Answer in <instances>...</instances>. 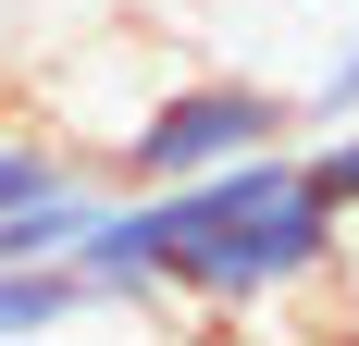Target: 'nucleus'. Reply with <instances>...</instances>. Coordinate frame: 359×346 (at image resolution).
Listing matches in <instances>:
<instances>
[{
	"mask_svg": "<svg viewBox=\"0 0 359 346\" xmlns=\"http://www.w3.org/2000/svg\"><path fill=\"white\" fill-rule=\"evenodd\" d=\"M310 111H297V87H273V74H174V87H149L124 124H111L100 148V186H186V173L211 161H248V148H285Z\"/></svg>",
	"mask_w": 359,
	"mask_h": 346,
	"instance_id": "2",
	"label": "nucleus"
},
{
	"mask_svg": "<svg viewBox=\"0 0 359 346\" xmlns=\"http://www.w3.org/2000/svg\"><path fill=\"white\" fill-rule=\"evenodd\" d=\"M334 247H347V223H334V198L310 186V161H297V148H248V161L186 173V186H111L62 272L87 284L100 310H137V297L260 310V297L334 272Z\"/></svg>",
	"mask_w": 359,
	"mask_h": 346,
	"instance_id": "1",
	"label": "nucleus"
},
{
	"mask_svg": "<svg viewBox=\"0 0 359 346\" xmlns=\"http://www.w3.org/2000/svg\"><path fill=\"white\" fill-rule=\"evenodd\" d=\"M62 173H87V161H74V137H37V124H0V210H25L37 186H62Z\"/></svg>",
	"mask_w": 359,
	"mask_h": 346,
	"instance_id": "4",
	"label": "nucleus"
},
{
	"mask_svg": "<svg viewBox=\"0 0 359 346\" xmlns=\"http://www.w3.org/2000/svg\"><path fill=\"white\" fill-rule=\"evenodd\" d=\"M297 161H310V186H323V198H334V223H359V111H347V124H334L323 148H297Z\"/></svg>",
	"mask_w": 359,
	"mask_h": 346,
	"instance_id": "6",
	"label": "nucleus"
},
{
	"mask_svg": "<svg viewBox=\"0 0 359 346\" xmlns=\"http://www.w3.org/2000/svg\"><path fill=\"white\" fill-rule=\"evenodd\" d=\"M297 111H310V124H347V111H359V13L334 25V50H323V62H310V87H297Z\"/></svg>",
	"mask_w": 359,
	"mask_h": 346,
	"instance_id": "5",
	"label": "nucleus"
},
{
	"mask_svg": "<svg viewBox=\"0 0 359 346\" xmlns=\"http://www.w3.org/2000/svg\"><path fill=\"white\" fill-rule=\"evenodd\" d=\"M74 310H100L87 284L62 272V260H0V346H37V334H62Z\"/></svg>",
	"mask_w": 359,
	"mask_h": 346,
	"instance_id": "3",
	"label": "nucleus"
}]
</instances>
